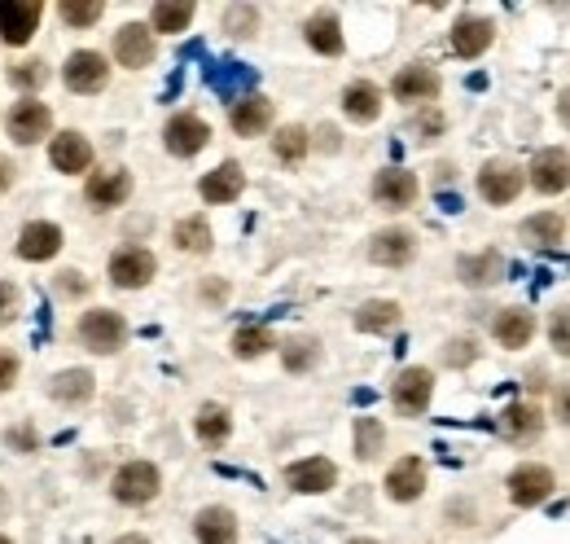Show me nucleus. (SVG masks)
Instances as JSON below:
<instances>
[{
	"mask_svg": "<svg viewBox=\"0 0 570 544\" xmlns=\"http://www.w3.org/2000/svg\"><path fill=\"white\" fill-rule=\"evenodd\" d=\"M123 334H128V326H123V317L110 312V308H93V312L80 317V343L93 347V352H102V356L119 352V347H123Z\"/></svg>",
	"mask_w": 570,
	"mask_h": 544,
	"instance_id": "nucleus-1",
	"label": "nucleus"
},
{
	"mask_svg": "<svg viewBox=\"0 0 570 544\" xmlns=\"http://www.w3.org/2000/svg\"><path fill=\"white\" fill-rule=\"evenodd\" d=\"M154 268L158 263H154V255L145 246H123V250L110 255V282L119 291H141V286H150Z\"/></svg>",
	"mask_w": 570,
	"mask_h": 544,
	"instance_id": "nucleus-2",
	"label": "nucleus"
},
{
	"mask_svg": "<svg viewBox=\"0 0 570 544\" xmlns=\"http://www.w3.org/2000/svg\"><path fill=\"white\" fill-rule=\"evenodd\" d=\"M62 75H67V88H71V93L88 97V93H102V88H106V80H110V67H106V58H102V54H93V49H80V54H71V58H67Z\"/></svg>",
	"mask_w": 570,
	"mask_h": 544,
	"instance_id": "nucleus-3",
	"label": "nucleus"
},
{
	"mask_svg": "<svg viewBox=\"0 0 570 544\" xmlns=\"http://www.w3.org/2000/svg\"><path fill=\"white\" fill-rule=\"evenodd\" d=\"M158 487H163V478L150 461H128L115 474V500H123V505H145L158 496Z\"/></svg>",
	"mask_w": 570,
	"mask_h": 544,
	"instance_id": "nucleus-4",
	"label": "nucleus"
},
{
	"mask_svg": "<svg viewBox=\"0 0 570 544\" xmlns=\"http://www.w3.org/2000/svg\"><path fill=\"white\" fill-rule=\"evenodd\" d=\"M40 0H0V40L5 45H27L32 32L40 27Z\"/></svg>",
	"mask_w": 570,
	"mask_h": 544,
	"instance_id": "nucleus-5",
	"label": "nucleus"
},
{
	"mask_svg": "<svg viewBox=\"0 0 570 544\" xmlns=\"http://www.w3.org/2000/svg\"><path fill=\"white\" fill-rule=\"evenodd\" d=\"M430 395H435V374L430 369H404L395 378V391H391V400H395V409L404 417H421L430 409Z\"/></svg>",
	"mask_w": 570,
	"mask_h": 544,
	"instance_id": "nucleus-6",
	"label": "nucleus"
},
{
	"mask_svg": "<svg viewBox=\"0 0 570 544\" xmlns=\"http://www.w3.org/2000/svg\"><path fill=\"white\" fill-rule=\"evenodd\" d=\"M531 185L539 189V193H566L570 189V150H539L535 154V163H531Z\"/></svg>",
	"mask_w": 570,
	"mask_h": 544,
	"instance_id": "nucleus-7",
	"label": "nucleus"
},
{
	"mask_svg": "<svg viewBox=\"0 0 570 544\" xmlns=\"http://www.w3.org/2000/svg\"><path fill=\"white\" fill-rule=\"evenodd\" d=\"M478 193L491 206H509L522 193V167H513V163H487L478 172Z\"/></svg>",
	"mask_w": 570,
	"mask_h": 544,
	"instance_id": "nucleus-8",
	"label": "nucleus"
},
{
	"mask_svg": "<svg viewBox=\"0 0 570 544\" xmlns=\"http://www.w3.org/2000/svg\"><path fill=\"white\" fill-rule=\"evenodd\" d=\"M49 123H54V115H49V106L45 102H19L14 110H10V137L19 141V145H36L40 137H49Z\"/></svg>",
	"mask_w": 570,
	"mask_h": 544,
	"instance_id": "nucleus-9",
	"label": "nucleus"
},
{
	"mask_svg": "<svg viewBox=\"0 0 570 544\" xmlns=\"http://www.w3.org/2000/svg\"><path fill=\"white\" fill-rule=\"evenodd\" d=\"M548 496H553V474H548L544 465H518V470L509 474V500H513V505L531 509V505H539V500H548Z\"/></svg>",
	"mask_w": 570,
	"mask_h": 544,
	"instance_id": "nucleus-10",
	"label": "nucleus"
},
{
	"mask_svg": "<svg viewBox=\"0 0 570 544\" xmlns=\"http://www.w3.org/2000/svg\"><path fill=\"white\" fill-rule=\"evenodd\" d=\"M163 141H167V150H171L176 158H193V154L211 141V128H206L198 115H176V119L167 123Z\"/></svg>",
	"mask_w": 570,
	"mask_h": 544,
	"instance_id": "nucleus-11",
	"label": "nucleus"
},
{
	"mask_svg": "<svg viewBox=\"0 0 570 544\" xmlns=\"http://www.w3.org/2000/svg\"><path fill=\"white\" fill-rule=\"evenodd\" d=\"M373 198H378L382 206H391V211H404V206L417 202V176L404 172V167H387V172H378V180H373Z\"/></svg>",
	"mask_w": 570,
	"mask_h": 544,
	"instance_id": "nucleus-12",
	"label": "nucleus"
},
{
	"mask_svg": "<svg viewBox=\"0 0 570 544\" xmlns=\"http://www.w3.org/2000/svg\"><path fill=\"white\" fill-rule=\"evenodd\" d=\"M285 478H290L295 492L321 496V492H330V487L339 483V470H334V461H325V457H308V461H295L290 470H285Z\"/></svg>",
	"mask_w": 570,
	"mask_h": 544,
	"instance_id": "nucleus-13",
	"label": "nucleus"
},
{
	"mask_svg": "<svg viewBox=\"0 0 570 544\" xmlns=\"http://www.w3.org/2000/svg\"><path fill=\"white\" fill-rule=\"evenodd\" d=\"M413 255H417V237L408 228H387L369 241V259L382 263V268H404Z\"/></svg>",
	"mask_w": 570,
	"mask_h": 544,
	"instance_id": "nucleus-14",
	"label": "nucleus"
},
{
	"mask_svg": "<svg viewBox=\"0 0 570 544\" xmlns=\"http://www.w3.org/2000/svg\"><path fill=\"white\" fill-rule=\"evenodd\" d=\"M115 58H119L123 67H132V71L150 67V62H154V32L141 27V23H128V27L115 36Z\"/></svg>",
	"mask_w": 570,
	"mask_h": 544,
	"instance_id": "nucleus-15",
	"label": "nucleus"
},
{
	"mask_svg": "<svg viewBox=\"0 0 570 544\" xmlns=\"http://www.w3.org/2000/svg\"><path fill=\"white\" fill-rule=\"evenodd\" d=\"M387 492H391V500H400V505L417 500V496L426 492V465H421L417 457L395 461V465H391V474H387Z\"/></svg>",
	"mask_w": 570,
	"mask_h": 544,
	"instance_id": "nucleus-16",
	"label": "nucleus"
},
{
	"mask_svg": "<svg viewBox=\"0 0 570 544\" xmlns=\"http://www.w3.org/2000/svg\"><path fill=\"white\" fill-rule=\"evenodd\" d=\"M193 535H198L202 544H237V518H233V509L206 505V509L193 518Z\"/></svg>",
	"mask_w": 570,
	"mask_h": 544,
	"instance_id": "nucleus-17",
	"label": "nucleus"
},
{
	"mask_svg": "<svg viewBox=\"0 0 570 544\" xmlns=\"http://www.w3.org/2000/svg\"><path fill=\"white\" fill-rule=\"evenodd\" d=\"M391 93L400 97V102H430V97H439V75H435V67H404L400 75H395V84H391Z\"/></svg>",
	"mask_w": 570,
	"mask_h": 544,
	"instance_id": "nucleus-18",
	"label": "nucleus"
},
{
	"mask_svg": "<svg viewBox=\"0 0 570 544\" xmlns=\"http://www.w3.org/2000/svg\"><path fill=\"white\" fill-rule=\"evenodd\" d=\"M58 250H62V228H58V224L36 220V224H27V228H23V237H19V255H23V259H32V263L54 259Z\"/></svg>",
	"mask_w": 570,
	"mask_h": 544,
	"instance_id": "nucleus-19",
	"label": "nucleus"
},
{
	"mask_svg": "<svg viewBox=\"0 0 570 544\" xmlns=\"http://www.w3.org/2000/svg\"><path fill=\"white\" fill-rule=\"evenodd\" d=\"M241 189H246V176H241L237 163H219V167L206 172L202 185H198V193H202L206 202H233V198H241Z\"/></svg>",
	"mask_w": 570,
	"mask_h": 544,
	"instance_id": "nucleus-20",
	"label": "nucleus"
},
{
	"mask_svg": "<svg viewBox=\"0 0 570 544\" xmlns=\"http://www.w3.org/2000/svg\"><path fill=\"white\" fill-rule=\"evenodd\" d=\"M233 132L237 137H259L268 123H272V102L268 97H259V93H250V97H241L237 106H233Z\"/></svg>",
	"mask_w": 570,
	"mask_h": 544,
	"instance_id": "nucleus-21",
	"label": "nucleus"
},
{
	"mask_svg": "<svg viewBox=\"0 0 570 544\" xmlns=\"http://www.w3.org/2000/svg\"><path fill=\"white\" fill-rule=\"evenodd\" d=\"M88 163H93V145H88L80 132L54 137V167H58V172L80 176V172H88Z\"/></svg>",
	"mask_w": 570,
	"mask_h": 544,
	"instance_id": "nucleus-22",
	"label": "nucleus"
},
{
	"mask_svg": "<svg viewBox=\"0 0 570 544\" xmlns=\"http://www.w3.org/2000/svg\"><path fill=\"white\" fill-rule=\"evenodd\" d=\"M531 334H535V317H531L526 308H504V312L496 317V343H500V347L518 352V347L531 343Z\"/></svg>",
	"mask_w": 570,
	"mask_h": 544,
	"instance_id": "nucleus-23",
	"label": "nucleus"
},
{
	"mask_svg": "<svg viewBox=\"0 0 570 544\" xmlns=\"http://www.w3.org/2000/svg\"><path fill=\"white\" fill-rule=\"evenodd\" d=\"M343 110H347V119H356V123H373V119L382 115V88L369 84V80L352 84V88L343 93Z\"/></svg>",
	"mask_w": 570,
	"mask_h": 544,
	"instance_id": "nucleus-24",
	"label": "nucleus"
},
{
	"mask_svg": "<svg viewBox=\"0 0 570 544\" xmlns=\"http://www.w3.org/2000/svg\"><path fill=\"white\" fill-rule=\"evenodd\" d=\"M487 45H491V23H487V19H461V23L452 27V49H456V58H478V54H487Z\"/></svg>",
	"mask_w": 570,
	"mask_h": 544,
	"instance_id": "nucleus-25",
	"label": "nucleus"
},
{
	"mask_svg": "<svg viewBox=\"0 0 570 544\" xmlns=\"http://www.w3.org/2000/svg\"><path fill=\"white\" fill-rule=\"evenodd\" d=\"M132 193V176L128 172H102L88 180V202L93 206H123Z\"/></svg>",
	"mask_w": 570,
	"mask_h": 544,
	"instance_id": "nucleus-26",
	"label": "nucleus"
},
{
	"mask_svg": "<svg viewBox=\"0 0 570 544\" xmlns=\"http://www.w3.org/2000/svg\"><path fill=\"white\" fill-rule=\"evenodd\" d=\"M304 36H308V45H312L317 54H325V58H339V54H343V27H339L334 14H317V19L304 27Z\"/></svg>",
	"mask_w": 570,
	"mask_h": 544,
	"instance_id": "nucleus-27",
	"label": "nucleus"
},
{
	"mask_svg": "<svg viewBox=\"0 0 570 544\" xmlns=\"http://www.w3.org/2000/svg\"><path fill=\"white\" fill-rule=\"evenodd\" d=\"M93 382H97V378H93L88 369H67V374H58V378H54V387H49V391H54V400H62V404H88V400H93V391H97Z\"/></svg>",
	"mask_w": 570,
	"mask_h": 544,
	"instance_id": "nucleus-28",
	"label": "nucleus"
},
{
	"mask_svg": "<svg viewBox=\"0 0 570 544\" xmlns=\"http://www.w3.org/2000/svg\"><path fill=\"white\" fill-rule=\"evenodd\" d=\"M504 277V259L496 255V250H483V255H474V259H461V282L465 286H491V282H500Z\"/></svg>",
	"mask_w": 570,
	"mask_h": 544,
	"instance_id": "nucleus-29",
	"label": "nucleus"
},
{
	"mask_svg": "<svg viewBox=\"0 0 570 544\" xmlns=\"http://www.w3.org/2000/svg\"><path fill=\"white\" fill-rule=\"evenodd\" d=\"M500 426H504V435H509V439L526 444V439H535V435H539L544 417H539V409H535V404H509Z\"/></svg>",
	"mask_w": 570,
	"mask_h": 544,
	"instance_id": "nucleus-30",
	"label": "nucleus"
},
{
	"mask_svg": "<svg viewBox=\"0 0 570 544\" xmlns=\"http://www.w3.org/2000/svg\"><path fill=\"white\" fill-rule=\"evenodd\" d=\"M356 326H360L365 334H387V330L400 326V304H391V299H373V304H365V308L356 312Z\"/></svg>",
	"mask_w": 570,
	"mask_h": 544,
	"instance_id": "nucleus-31",
	"label": "nucleus"
},
{
	"mask_svg": "<svg viewBox=\"0 0 570 544\" xmlns=\"http://www.w3.org/2000/svg\"><path fill=\"white\" fill-rule=\"evenodd\" d=\"M171 237H176V246H180V250H189V255H206V250H211V224H206L202 215L180 220Z\"/></svg>",
	"mask_w": 570,
	"mask_h": 544,
	"instance_id": "nucleus-32",
	"label": "nucleus"
},
{
	"mask_svg": "<svg viewBox=\"0 0 570 544\" xmlns=\"http://www.w3.org/2000/svg\"><path fill=\"white\" fill-rule=\"evenodd\" d=\"M150 23H154V32L176 36V32H185L193 23V5H189V0H176V5H167V0H163V5H154Z\"/></svg>",
	"mask_w": 570,
	"mask_h": 544,
	"instance_id": "nucleus-33",
	"label": "nucleus"
},
{
	"mask_svg": "<svg viewBox=\"0 0 570 544\" xmlns=\"http://www.w3.org/2000/svg\"><path fill=\"white\" fill-rule=\"evenodd\" d=\"M272 150H276L281 163H299V158L312 150V137H308V128H281V132L272 137Z\"/></svg>",
	"mask_w": 570,
	"mask_h": 544,
	"instance_id": "nucleus-34",
	"label": "nucleus"
},
{
	"mask_svg": "<svg viewBox=\"0 0 570 544\" xmlns=\"http://www.w3.org/2000/svg\"><path fill=\"white\" fill-rule=\"evenodd\" d=\"M228 430H233L228 409H219V404H202V413H198V439H202V444H224Z\"/></svg>",
	"mask_w": 570,
	"mask_h": 544,
	"instance_id": "nucleus-35",
	"label": "nucleus"
},
{
	"mask_svg": "<svg viewBox=\"0 0 570 544\" xmlns=\"http://www.w3.org/2000/svg\"><path fill=\"white\" fill-rule=\"evenodd\" d=\"M211 84H215V93H219V97H228V102H233L241 88H250V84H254V71H241L237 62H224V67H215V71H211Z\"/></svg>",
	"mask_w": 570,
	"mask_h": 544,
	"instance_id": "nucleus-36",
	"label": "nucleus"
},
{
	"mask_svg": "<svg viewBox=\"0 0 570 544\" xmlns=\"http://www.w3.org/2000/svg\"><path fill=\"white\" fill-rule=\"evenodd\" d=\"M522 233H526L535 246H557V241H561V233H566V224H561V215L544 211V215H531V220L522 224Z\"/></svg>",
	"mask_w": 570,
	"mask_h": 544,
	"instance_id": "nucleus-37",
	"label": "nucleus"
},
{
	"mask_svg": "<svg viewBox=\"0 0 570 544\" xmlns=\"http://www.w3.org/2000/svg\"><path fill=\"white\" fill-rule=\"evenodd\" d=\"M382 444H387L382 422H378V417H360V422H356V457H360V461H373V457L382 452Z\"/></svg>",
	"mask_w": 570,
	"mask_h": 544,
	"instance_id": "nucleus-38",
	"label": "nucleus"
},
{
	"mask_svg": "<svg viewBox=\"0 0 570 544\" xmlns=\"http://www.w3.org/2000/svg\"><path fill=\"white\" fill-rule=\"evenodd\" d=\"M268 347H272V334L259 330V326H246V330H237V339H233V352H237L241 360H254V356H263Z\"/></svg>",
	"mask_w": 570,
	"mask_h": 544,
	"instance_id": "nucleus-39",
	"label": "nucleus"
},
{
	"mask_svg": "<svg viewBox=\"0 0 570 544\" xmlns=\"http://www.w3.org/2000/svg\"><path fill=\"white\" fill-rule=\"evenodd\" d=\"M102 14H106V5H97V0H67L62 5V23H71V27H93Z\"/></svg>",
	"mask_w": 570,
	"mask_h": 544,
	"instance_id": "nucleus-40",
	"label": "nucleus"
},
{
	"mask_svg": "<svg viewBox=\"0 0 570 544\" xmlns=\"http://www.w3.org/2000/svg\"><path fill=\"white\" fill-rule=\"evenodd\" d=\"M49 80V67L45 62H23V67H10V84H19V88H40Z\"/></svg>",
	"mask_w": 570,
	"mask_h": 544,
	"instance_id": "nucleus-41",
	"label": "nucleus"
},
{
	"mask_svg": "<svg viewBox=\"0 0 570 544\" xmlns=\"http://www.w3.org/2000/svg\"><path fill=\"white\" fill-rule=\"evenodd\" d=\"M317 365V343H290V347H285V369H290V374H304V369H312Z\"/></svg>",
	"mask_w": 570,
	"mask_h": 544,
	"instance_id": "nucleus-42",
	"label": "nucleus"
},
{
	"mask_svg": "<svg viewBox=\"0 0 570 544\" xmlns=\"http://www.w3.org/2000/svg\"><path fill=\"white\" fill-rule=\"evenodd\" d=\"M224 27H228V36H254V10L250 5H233L228 14H224Z\"/></svg>",
	"mask_w": 570,
	"mask_h": 544,
	"instance_id": "nucleus-43",
	"label": "nucleus"
},
{
	"mask_svg": "<svg viewBox=\"0 0 570 544\" xmlns=\"http://www.w3.org/2000/svg\"><path fill=\"white\" fill-rule=\"evenodd\" d=\"M548 339L561 356H570V308H557L553 321H548Z\"/></svg>",
	"mask_w": 570,
	"mask_h": 544,
	"instance_id": "nucleus-44",
	"label": "nucleus"
},
{
	"mask_svg": "<svg viewBox=\"0 0 570 544\" xmlns=\"http://www.w3.org/2000/svg\"><path fill=\"white\" fill-rule=\"evenodd\" d=\"M19 317V286L0 282V326H10Z\"/></svg>",
	"mask_w": 570,
	"mask_h": 544,
	"instance_id": "nucleus-45",
	"label": "nucleus"
},
{
	"mask_svg": "<svg viewBox=\"0 0 570 544\" xmlns=\"http://www.w3.org/2000/svg\"><path fill=\"white\" fill-rule=\"evenodd\" d=\"M14 378H19V360H14L10 352H0V391H10Z\"/></svg>",
	"mask_w": 570,
	"mask_h": 544,
	"instance_id": "nucleus-46",
	"label": "nucleus"
},
{
	"mask_svg": "<svg viewBox=\"0 0 570 544\" xmlns=\"http://www.w3.org/2000/svg\"><path fill=\"white\" fill-rule=\"evenodd\" d=\"M10 448H23V452H32V448H36V435H32V426H23V430L14 426V430H10Z\"/></svg>",
	"mask_w": 570,
	"mask_h": 544,
	"instance_id": "nucleus-47",
	"label": "nucleus"
},
{
	"mask_svg": "<svg viewBox=\"0 0 570 544\" xmlns=\"http://www.w3.org/2000/svg\"><path fill=\"white\" fill-rule=\"evenodd\" d=\"M10 185H14V163L0 154V189H10Z\"/></svg>",
	"mask_w": 570,
	"mask_h": 544,
	"instance_id": "nucleus-48",
	"label": "nucleus"
},
{
	"mask_svg": "<svg viewBox=\"0 0 570 544\" xmlns=\"http://www.w3.org/2000/svg\"><path fill=\"white\" fill-rule=\"evenodd\" d=\"M557 417H561V422L570 426V387H566V391L557 395Z\"/></svg>",
	"mask_w": 570,
	"mask_h": 544,
	"instance_id": "nucleus-49",
	"label": "nucleus"
},
{
	"mask_svg": "<svg viewBox=\"0 0 570 544\" xmlns=\"http://www.w3.org/2000/svg\"><path fill=\"white\" fill-rule=\"evenodd\" d=\"M557 115H561V123L570 128V88H566V93H557Z\"/></svg>",
	"mask_w": 570,
	"mask_h": 544,
	"instance_id": "nucleus-50",
	"label": "nucleus"
},
{
	"mask_svg": "<svg viewBox=\"0 0 570 544\" xmlns=\"http://www.w3.org/2000/svg\"><path fill=\"white\" fill-rule=\"evenodd\" d=\"M115 544H150L145 535H123V540H115Z\"/></svg>",
	"mask_w": 570,
	"mask_h": 544,
	"instance_id": "nucleus-51",
	"label": "nucleus"
},
{
	"mask_svg": "<svg viewBox=\"0 0 570 544\" xmlns=\"http://www.w3.org/2000/svg\"><path fill=\"white\" fill-rule=\"evenodd\" d=\"M0 513H5V487H0Z\"/></svg>",
	"mask_w": 570,
	"mask_h": 544,
	"instance_id": "nucleus-52",
	"label": "nucleus"
},
{
	"mask_svg": "<svg viewBox=\"0 0 570 544\" xmlns=\"http://www.w3.org/2000/svg\"><path fill=\"white\" fill-rule=\"evenodd\" d=\"M352 544H378V540H352Z\"/></svg>",
	"mask_w": 570,
	"mask_h": 544,
	"instance_id": "nucleus-53",
	"label": "nucleus"
},
{
	"mask_svg": "<svg viewBox=\"0 0 570 544\" xmlns=\"http://www.w3.org/2000/svg\"><path fill=\"white\" fill-rule=\"evenodd\" d=\"M0 544H10V540H5V535H0Z\"/></svg>",
	"mask_w": 570,
	"mask_h": 544,
	"instance_id": "nucleus-54",
	"label": "nucleus"
}]
</instances>
